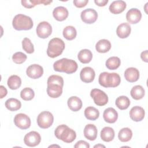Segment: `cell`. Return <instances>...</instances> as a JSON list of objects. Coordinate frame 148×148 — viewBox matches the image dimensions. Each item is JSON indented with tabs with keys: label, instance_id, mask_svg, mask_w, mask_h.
<instances>
[{
	"label": "cell",
	"instance_id": "4fadbf2b",
	"mask_svg": "<svg viewBox=\"0 0 148 148\" xmlns=\"http://www.w3.org/2000/svg\"><path fill=\"white\" fill-rule=\"evenodd\" d=\"M95 76L94 70L89 66L83 68L80 73V77L82 82L84 83H91L92 82Z\"/></svg>",
	"mask_w": 148,
	"mask_h": 148
},
{
	"label": "cell",
	"instance_id": "7a4b0ae2",
	"mask_svg": "<svg viewBox=\"0 0 148 148\" xmlns=\"http://www.w3.org/2000/svg\"><path fill=\"white\" fill-rule=\"evenodd\" d=\"M98 82L99 84L104 87H116L120 84L121 78L117 73L103 72L100 73Z\"/></svg>",
	"mask_w": 148,
	"mask_h": 148
},
{
	"label": "cell",
	"instance_id": "603a6c76",
	"mask_svg": "<svg viewBox=\"0 0 148 148\" xmlns=\"http://www.w3.org/2000/svg\"><path fill=\"white\" fill-rule=\"evenodd\" d=\"M68 106L69 108L73 112L79 111L82 108V100L76 96L71 97L67 101Z\"/></svg>",
	"mask_w": 148,
	"mask_h": 148
},
{
	"label": "cell",
	"instance_id": "7402d4cb",
	"mask_svg": "<svg viewBox=\"0 0 148 148\" xmlns=\"http://www.w3.org/2000/svg\"><path fill=\"white\" fill-rule=\"evenodd\" d=\"M47 93L51 98H58L60 97L62 93V87L57 84H48Z\"/></svg>",
	"mask_w": 148,
	"mask_h": 148
},
{
	"label": "cell",
	"instance_id": "d4e9b609",
	"mask_svg": "<svg viewBox=\"0 0 148 148\" xmlns=\"http://www.w3.org/2000/svg\"><path fill=\"white\" fill-rule=\"evenodd\" d=\"M95 49L98 53H106L111 49V43L109 40L107 39H101L98 40V42H97V43H96Z\"/></svg>",
	"mask_w": 148,
	"mask_h": 148
},
{
	"label": "cell",
	"instance_id": "74e56055",
	"mask_svg": "<svg viewBox=\"0 0 148 148\" xmlns=\"http://www.w3.org/2000/svg\"><path fill=\"white\" fill-rule=\"evenodd\" d=\"M47 83V85L48 84H57L63 87L64 80L61 76L59 75H53L49 77Z\"/></svg>",
	"mask_w": 148,
	"mask_h": 148
},
{
	"label": "cell",
	"instance_id": "5b68a950",
	"mask_svg": "<svg viewBox=\"0 0 148 148\" xmlns=\"http://www.w3.org/2000/svg\"><path fill=\"white\" fill-rule=\"evenodd\" d=\"M12 25L15 29L21 31L31 29L34 24L30 17L23 14H18L16 15L13 19Z\"/></svg>",
	"mask_w": 148,
	"mask_h": 148
},
{
	"label": "cell",
	"instance_id": "f35d334b",
	"mask_svg": "<svg viewBox=\"0 0 148 148\" xmlns=\"http://www.w3.org/2000/svg\"><path fill=\"white\" fill-rule=\"evenodd\" d=\"M27 56L24 53L18 51L15 53L12 56L13 61L17 64H21L27 60Z\"/></svg>",
	"mask_w": 148,
	"mask_h": 148
},
{
	"label": "cell",
	"instance_id": "b9f144b4",
	"mask_svg": "<svg viewBox=\"0 0 148 148\" xmlns=\"http://www.w3.org/2000/svg\"><path fill=\"white\" fill-rule=\"evenodd\" d=\"M94 2L99 6H104L108 3V0H95Z\"/></svg>",
	"mask_w": 148,
	"mask_h": 148
},
{
	"label": "cell",
	"instance_id": "4316f807",
	"mask_svg": "<svg viewBox=\"0 0 148 148\" xmlns=\"http://www.w3.org/2000/svg\"><path fill=\"white\" fill-rule=\"evenodd\" d=\"M84 116L87 119L94 121L99 117V112L93 106H88L84 110Z\"/></svg>",
	"mask_w": 148,
	"mask_h": 148
},
{
	"label": "cell",
	"instance_id": "44dd1931",
	"mask_svg": "<svg viewBox=\"0 0 148 148\" xmlns=\"http://www.w3.org/2000/svg\"><path fill=\"white\" fill-rule=\"evenodd\" d=\"M131 31V26L128 23H123L120 24L117 28L116 29V34L117 35L122 39L127 38Z\"/></svg>",
	"mask_w": 148,
	"mask_h": 148
},
{
	"label": "cell",
	"instance_id": "6da1fadb",
	"mask_svg": "<svg viewBox=\"0 0 148 148\" xmlns=\"http://www.w3.org/2000/svg\"><path fill=\"white\" fill-rule=\"evenodd\" d=\"M77 62L68 58H62L56 61L53 64V68L55 71L65 72L68 74L75 73L77 69Z\"/></svg>",
	"mask_w": 148,
	"mask_h": 148
},
{
	"label": "cell",
	"instance_id": "9c48e42d",
	"mask_svg": "<svg viewBox=\"0 0 148 148\" xmlns=\"http://www.w3.org/2000/svg\"><path fill=\"white\" fill-rule=\"evenodd\" d=\"M14 123L18 128L21 130H26L31 126V120L25 114L18 113L14 118Z\"/></svg>",
	"mask_w": 148,
	"mask_h": 148
},
{
	"label": "cell",
	"instance_id": "ffe728a7",
	"mask_svg": "<svg viewBox=\"0 0 148 148\" xmlns=\"http://www.w3.org/2000/svg\"><path fill=\"white\" fill-rule=\"evenodd\" d=\"M54 18L59 21L65 20L68 16V11L67 9L63 6H58L53 11Z\"/></svg>",
	"mask_w": 148,
	"mask_h": 148
},
{
	"label": "cell",
	"instance_id": "ab89813d",
	"mask_svg": "<svg viewBox=\"0 0 148 148\" xmlns=\"http://www.w3.org/2000/svg\"><path fill=\"white\" fill-rule=\"evenodd\" d=\"M88 0H74L73 3L74 5L79 8H83L88 3Z\"/></svg>",
	"mask_w": 148,
	"mask_h": 148
},
{
	"label": "cell",
	"instance_id": "7c38bea8",
	"mask_svg": "<svg viewBox=\"0 0 148 148\" xmlns=\"http://www.w3.org/2000/svg\"><path fill=\"white\" fill-rule=\"evenodd\" d=\"M26 73L31 79H38L43 75V69L42 66L38 64H32L27 68Z\"/></svg>",
	"mask_w": 148,
	"mask_h": 148
},
{
	"label": "cell",
	"instance_id": "30bf717a",
	"mask_svg": "<svg viewBox=\"0 0 148 148\" xmlns=\"http://www.w3.org/2000/svg\"><path fill=\"white\" fill-rule=\"evenodd\" d=\"M80 17L84 23L90 24L96 21L98 18V14L95 10L88 8L82 12Z\"/></svg>",
	"mask_w": 148,
	"mask_h": 148
},
{
	"label": "cell",
	"instance_id": "ee69618b",
	"mask_svg": "<svg viewBox=\"0 0 148 148\" xmlns=\"http://www.w3.org/2000/svg\"><path fill=\"white\" fill-rule=\"evenodd\" d=\"M147 50H145V51H143L140 54V57L142 58V60L146 62H148V59H147Z\"/></svg>",
	"mask_w": 148,
	"mask_h": 148
},
{
	"label": "cell",
	"instance_id": "4dcf8cb0",
	"mask_svg": "<svg viewBox=\"0 0 148 148\" xmlns=\"http://www.w3.org/2000/svg\"><path fill=\"white\" fill-rule=\"evenodd\" d=\"M132 136V132L129 128H123L120 130L118 138L121 142H127L131 140Z\"/></svg>",
	"mask_w": 148,
	"mask_h": 148
},
{
	"label": "cell",
	"instance_id": "d590c367",
	"mask_svg": "<svg viewBox=\"0 0 148 148\" xmlns=\"http://www.w3.org/2000/svg\"><path fill=\"white\" fill-rule=\"evenodd\" d=\"M34 90L29 87H25L20 92V97L24 101H30L34 98Z\"/></svg>",
	"mask_w": 148,
	"mask_h": 148
},
{
	"label": "cell",
	"instance_id": "e0dca14e",
	"mask_svg": "<svg viewBox=\"0 0 148 148\" xmlns=\"http://www.w3.org/2000/svg\"><path fill=\"white\" fill-rule=\"evenodd\" d=\"M124 77L126 80L130 83L136 82L139 77V72L138 69L134 67L128 68L124 72Z\"/></svg>",
	"mask_w": 148,
	"mask_h": 148
},
{
	"label": "cell",
	"instance_id": "ac0fdd59",
	"mask_svg": "<svg viewBox=\"0 0 148 148\" xmlns=\"http://www.w3.org/2000/svg\"><path fill=\"white\" fill-rule=\"evenodd\" d=\"M126 3L124 1H114L109 6V11L113 14L122 13L126 8Z\"/></svg>",
	"mask_w": 148,
	"mask_h": 148
},
{
	"label": "cell",
	"instance_id": "d6986e66",
	"mask_svg": "<svg viewBox=\"0 0 148 148\" xmlns=\"http://www.w3.org/2000/svg\"><path fill=\"white\" fill-rule=\"evenodd\" d=\"M97 128L92 124L86 125L84 129V135L86 138L90 140H94L97 137Z\"/></svg>",
	"mask_w": 148,
	"mask_h": 148
},
{
	"label": "cell",
	"instance_id": "e575fe53",
	"mask_svg": "<svg viewBox=\"0 0 148 148\" xmlns=\"http://www.w3.org/2000/svg\"><path fill=\"white\" fill-rule=\"evenodd\" d=\"M121 64L120 59L117 57H111L106 61V66L110 70H114L117 69Z\"/></svg>",
	"mask_w": 148,
	"mask_h": 148
},
{
	"label": "cell",
	"instance_id": "f546056e",
	"mask_svg": "<svg viewBox=\"0 0 148 148\" xmlns=\"http://www.w3.org/2000/svg\"><path fill=\"white\" fill-rule=\"evenodd\" d=\"M7 83L11 90H17L21 86V80L18 76L13 75L9 77Z\"/></svg>",
	"mask_w": 148,
	"mask_h": 148
},
{
	"label": "cell",
	"instance_id": "83f0119b",
	"mask_svg": "<svg viewBox=\"0 0 148 148\" xmlns=\"http://www.w3.org/2000/svg\"><path fill=\"white\" fill-rule=\"evenodd\" d=\"M145 91L142 86L136 85L134 86L130 92V94L133 99L139 100L142 99L145 96Z\"/></svg>",
	"mask_w": 148,
	"mask_h": 148
},
{
	"label": "cell",
	"instance_id": "1f68e13d",
	"mask_svg": "<svg viewBox=\"0 0 148 148\" xmlns=\"http://www.w3.org/2000/svg\"><path fill=\"white\" fill-rule=\"evenodd\" d=\"M116 106L120 110L127 109L130 105V101L129 98L126 96H120L116 99L115 102Z\"/></svg>",
	"mask_w": 148,
	"mask_h": 148
},
{
	"label": "cell",
	"instance_id": "d6a6232c",
	"mask_svg": "<svg viewBox=\"0 0 148 148\" xmlns=\"http://www.w3.org/2000/svg\"><path fill=\"white\" fill-rule=\"evenodd\" d=\"M21 4L23 6L26 8H32L37 5L43 3L45 5H49L52 2V1H42V0H28V1H21Z\"/></svg>",
	"mask_w": 148,
	"mask_h": 148
},
{
	"label": "cell",
	"instance_id": "484cf974",
	"mask_svg": "<svg viewBox=\"0 0 148 148\" xmlns=\"http://www.w3.org/2000/svg\"><path fill=\"white\" fill-rule=\"evenodd\" d=\"M77 58L79 61L82 63L88 64L92 58V54L90 50L82 49L79 52Z\"/></svg>",
	"mask_w": 148,
	"mask_h": 148
},
{
	"label": "cell",
	"instance_id": "8fae6325",
	"mask_svg": "<svg viewBox=\"0 0 148 148\" xmlns=\"http://www.w3.org/2000/svg\"><path fill=\"white\" fill-rule=\"evenodd\" d=\"M41 140L40 134L36 131H31L24 138V143L29 147H35L38 145Z\"/></svg>",
	"mask_w": 148,
	"mask_h": 148
},
{
	"label": "cell",
	"instance_id": "5bb4252c",
	"mask_svg": "<svg viewBox=\"0 0 148 148\" xmlns=\"http://www.w3.org/2000/svg\"><path fill=\"white\" fill-rule=\"evenodd\" d=\"M142 18V13L140 11L136 8H132L130 9L126 14L127 21L130 24H136Z\"/></svg>",
	"mask_w": 148,
	"mask_h": 148
},
{
	"label": "cell",
	"instance_id": "cb8c5ba5",
	"mask_svg": "<svg viewBox=\"0 0 148 148\" xmlns=\"http://www.w3.org/2000/svg\"><path fill=\"white\" fill-rule=\"evenodd\" d=\"M100 136L102 140L106 142H110L114 138V130L111 127H105L101 130Z\"/></svg>",
	"mask_w": 148,
	"mask_h": 148
},
{
	"label": "cell",
	"instance_id": "2e32d148",
	"mask_svg": "<svg viewBox=\"0 0 148 148\" xmlns=\"http://www.w3.org/2000/svg\"><path fill=\"white\" fill-rule=\"evenodd\" d=\"M104 120L108 123H114L118 119V113L113 108L106 109L103 113Z\"/></svg>",
	"mask_w": 148,
	"mask_h": 148
},
{
	"label": "cell",
	"instance_id": "f6af8a7d",
	"mask_svg": "<svg viewBox=\"0 0 148 148\" xmlns=\"http://www.w3.org/2000/svg\"><path fill=\"white\" fill-rule=\"evenodd\" d=\"M94 147H105V146L104 145H95L94 146Z\"/></svg>",
	"mask_w": 148,
	"mask_h": 148
},
{
	"label": "cell",
	"instance_id": "8d00e7d4",
	"mask_svg": "<svg viewBox=\"0 0 148 148\" xmlns=\"http://www.w3.org/2000/svg\"><path fill=\"white\" fill-rule=\"evenodd\" d=\"M22 47L23 50L28 54L34 52V47L31 40L28 38H25L22 41Z\"/></svg>",
	"mask_w": 148,
	"mask_h": 148
},
{
	"label": "cell",
	"instance_id": "60d3db41",
	"mask_svg": "<svg viewBox=\"0 0 148 148\" xmlns=\"http://www.w3.org/2000/svg\"><path fill=\"white\" fill-rule=\"evenodd\" d=\"M75 148H89L90 145L84 140H79L74 145Z\"/></svg>",
	"mask_w": 148,
	"mask_h": 148
},
{
	"label": "cell",
	"instance_id": "9a60e30c",
	"mask_svg": "<svg viewBox=\"0 0 148 148\" xmlns=\"http://www.w3.org/2000/svg\"><path fill=\"white\" fill-rule=\"evenodd\" d=\"M130 117L134 121H140L145 117V110L143 108L135 106L132 107L130 111Z\"/></svg>",
	"mask_w": 148,
	"mask_h": 148
},
{
	"label": "cell",
	"instance_id": "3957f363",
	"mask_svg": "<svg viewBox=\"0 0 148 148\" xmlns=\"http://www.w3.org/2000/svg\"><path fill=\"white\" fill-rule=\"evenodd\" d=\"M56 137L65 143H71L76 138V132L66 125H58L54 131Z\"/></svg>",
	"mask_w": 148,
	"mask_h": 148
},
{
	"label": "cell",
	"instance_id": "ba28073f",
	"mask_svg": "<svg viewBox=\"0 0 148 148\" xmlns=\"http://www.w3.org/2000/svg\"><path fill=\"white\" fill-rule=\"evenodd\" d=\"M36 31L38 37L45 39L48 38L51 34L52 27L48 22L42 21L38 25Z\"/></svg>",
	"mask_w": 148,
	"mask_h": 148
},
{
	"label": "cell",
	"instance_id": "8992f818",
	"mask_svg": "<svg viewBox=\"0 0 148 148\" xmlns=\"http://www.w3.org/2000/svg\"><path fill=\"white\" fill-rule=\"evenodd\" d=\"M53 115L48 111L42 112L37 117V124L40 128L43 129L49 128L53 124Z\"/></svg>",
	"mask_w": 148,
	"mask_h": 148
},
{
	"label": "cell",
	"instance_id": "7bdbcfd3",
	"mask_svg": "<svg viewBox=\"0 0 148 148\" xmlns=\"http://www.w3.org/2000/svg\"><path fill=\"white\" fill-rule=\"evenodd\" d=\"M0 91H1V96H0L1 98H3L4 97H5L7 95L8 91L4 86H0Z\"/></svg>",
	"mask_w": 148,
	"mask_h": 148
},
{
	"label": "cell",
	"instance_id": "836d02e7",
	"mask_svg": "<svg viewBox=\"0 0 148 148\" xmlns=\"http://www.w3.org/2000/svg\"><path fill=\"white\" fill-rule=\"evenodd\" d=\"M62 34L64 37L66 39L68 40H72L76 38L77 35V31L74 27L69 25L64 28Z\"/></svg>",
	"mask_w": 148,
	"mask_h": 148
},
{
	"label": "cell",
	"instance_id": "52a82bcc",
	"mask_svg": "<svg viewBox=\"0 0 148 148\" xmlns=\"http://www.w3.org/2000/svg\"><path fill=\"white\" fill-rule=\"evenodd\" d=\"M90 96L93 99L94 103L98 106H104L108 102L107 94L98 88L92 89L90 92Z\"/></svg>",
	"mask_w": 148,
	"mask_h": 148
},
{
	"label": "cell",
	"instance_id": "277c9868",
	"mask_svg": "<svg viewBox=\"0 0 148 148\" xmlns=\"http://www.w3.org/2000/svg\"><path fill=\"white\" fill-rule=\"evenodd\" d=\"M65 46V43L61 39L58 38H53L49 42L47 54L51 58L58 57L62 53Z\"/></svg>",
	"mask_w": 148,
	"mask_h": 148
},
{
	"label": "cell",
	"instance_id": "f1b7e54d",
	"mask_svg": "<svg viewBox=\"0 0 148 148\" xmlns=\"http://www.w3.org/2000/svg\"><path fill=\"white\" fill-rule=\"evenodd\" d=\"M5 106L10 111H16L21 108V103L17 99L11 98L6 101Z\"/></svg>",
	"mask_w": 148,
	"mask_h": 148
}]
</instances>
